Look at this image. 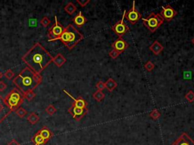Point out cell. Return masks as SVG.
<instances>
[{
  "mask_svg": "<svg viewBox=\"0 0 194 145\" xmlns=\"http://www.w3.org/2000/svg\"><path fill=\"white\" fill-rule=\"evenodd\" d=\"M90 2V0H82V1L81 0H77V2L81 7H85Z\"/></svg>",
  "mask_w": 194,
  "mask_h": 145,
  "instance_id": "33",
  "label": "cell"
},
{
  "mask_svg": "<svg viewBox=\"0 0 194 145\" xmlns=\"http://www.w3.org/2000/svg\"><path fill=\"white\" fill-rule=\"evenodd\" d=\"M4 102H3V98L2 96H0V114L2 113V111L4 110L5 107H4Z\"/></svg>",
  "mask_w": 194,
  "mask_h": 145,
  "instance_id": "34",
  "label": "cell"
},
{
  "mask_svg": "<svg viewBox=\"0 0 194 145\" xmlns=\"http://www.w3.org/2000/svg\"><path fill=\"white\" fill-rule=\"evenodd\" d=\"M83 38H84L83 35L80 33L73 24H68L65 28L62 36L57 39L62 41V43L69 50H71L82 39H83Z\"/></svg>",
  "mask_w": 194,
  "mask_h": 145,
  "instance_id": "3",
  "label": "cell"
},
{
  "mask_svg": "<svg viewBox=\"0 0 194 145\" xmlns=\"http://www.w3.org/2000/svg\"><path fill=\"white\" fill-rule=\"evenodd\" d=\"M185 98L189 102H193L194 101V92L193 91H189L185 95Z\"/></svg>",
  "mask_w": 194,
  "mask_h": 145,
  "instance_id": "30",
  "label": "cell"
},
{
  "mask_svg": "<svg viewBox=\"0 0 194 145\" xmlns=\"http://www.w3.org/2000/svg\"><path fill=\"white\" fill-rule=\"evenodd\" d=\"M93 98H94L96 101L100 102V101H102L103 99H104L105 94L102 91H99V90H97V91H96L93 94Z\"/></svg>",
  "mask_w": 194,
  "mask_h": 145,
  "instance_id": "22",
  "label": "cell"
},
{
  "mask_svg": "<svg viewBox=\"0 0 194 145\" xmlns=\"http://www.w3.org/2000/svg\"><path fill=\"white\" fill-rule=\"evenodd\" d=\"M191 42H192V43H193V45H194V37H193V39H191Z\"/></svg>",
  "mask_w": 194,
  "mask_h": 145,
  "instance_id": "38",
  "label": "cell"
},
{
  "mask_svg": "<svg viewBox=\"0 0 194 145\" xmlns=\"http://www.w3.org/2000/svg\"><path fill=\"white\" fill-rule=\"evenodd\" d=\"M50 20H49V18H47V17H43V18L40 20V24L42 25V26H44V27H47L49 25V24H50Z\"/></svg>",
  "mask_w": 194,
  "mask_h": 145,
  "instance_id": "29",
  "label": "cell"
},
{
  "mask_svg": "<svg viewBox=\"0 0 194 145\" xmlns=\"http://www.w3.org/2000/svg\"><path fill=\"white\" fill-rule=\"evenodd\" d=\"M68 113L72 116V117L76 121H80L85 115L87 114V108H81L76 107L71 105V106L68 108Z\"/></svg>",
  "mask_w": 194,
  "mask_h": 145,
  "instance_id": "9",
  "label": "cell"
},
{
  "mask_svg": "<svg viewBox=\"0 0 194 145\" xmlns=\"http://www.w3.org/2000/svg\"><path fill=\"white\" fill-rule=\"evenodd\" d=\"M27 119H28V121L30 122V123L32 124V125H34V124L37 123V122H39V116L36 114V113L33 112V113H30L28 115Z\"/></svg>",
  "mask_w": 194,
  "mask_h": 145,
  "instance_id": "20",
  "label": "cell"
},
{
  "mask_svg": "<svg viewBox=\"0 0 194 145\" xmlns=\"http://www.w3.org/2000/svg\"><path fill=\"white\" fill-rule=\"evenodd\" d=\"M111 47H112V49L114 50L117 51V52H119L121 54V53L124 52L128 48V44L122 38L119 37L117 38L114 43L111 44Z\"/></svg>",
  "mask_w": 194,
  "mask_h": 145,
  "instance_id": "11",
  "label": "cell"
},
{
  "mask_svg": "<svg viewBox=\"0 0 194 145\" xmlns=\"http://www.w3.org/2000/svg\"><path fill=\"white\" fill-rule=\"evenodd\" d=\"M124 18L128 21L131 24L134 25L139 21V20L142 18V15L140 12L136 9L135 8V2H133L132 8L129 10L128 12H125V17Z\"/></svg>",
  "mask_w": 194,
  "mask_h": 145,
  "instance_id": "8",
  "label": "cell"
},
{
  "mask_svg": "<svg viewBox=\"0 0 194 145\" xmlns=\"http://www.w3.org/2000/svg\"><path fill=\"white\" fill-rule=\"evenodd\" d=\"M105 85H106V88H107L108 91L109 92H111L117 87V84L112 78H109L105 82Z\"/></svg>",
  "mask_w": 194,
  "mask_h": 145,
  "instance_id": "18",
  "label": "cell"
},
{
  "mask_svg": "<svg viewBox=\"0 0 194 145\" xmlns=\"http://www.w3.org/2000/svg\"><path fill=\"white\" fill-rule=\"evenodd\" d=\"M96 87L97 88V89L99 91H103L104 88H106V85H105V82H103V81H99L97 83H96Z\"/></svg>",
  "mask_w": 194,
  "mask_h": 145,
  "instance_id": "31",
  "label": "cell"
},
{
  "mask_svg": "<svg viewBox=\"0 0 194 145\" xmlns=\"http://www.w3.org/2000/svg\"><path fill=\"white\" fill-rule=\"evenodd\" d=\"M6 84L3 81H0V91H3L6 88Z\"/></svg>",
  "mask_w": 194,
  "mask_h": 145,
  "instance_id": "35",
  "label": "cell"
},
{
  "mask_svg": "<svg viewBox=\"0 0 194 145\" xmlns=\"http://www.w3.org/2000/svg\"><path fill=\"white\" fill-rule=\"evenodd\" d=\"M64 9H65V11L68 15H72L77 11V7H76V5H75L73 2H68V3L65 6Z\"/></svg>",
  "mask_w": 194,
  "mask_h": 145,
  "instance_id": "19",
  "label": "cell"
},
{
  "mask_svg": "<svg viewBox=\"0 0 194 145\" xmlns=\"http://www.w3.org/2000/svg\"><path fill=\"white\" fill-rule=\"evenodd\" d=\"M25 100V94L18 88H12L3 98V102L8 109V115L20 107Z\"/></svg>",
  "mask_w": 194,
  "mask_h": 145,
  "instance_id": "4",
  "label": "cell"
},
{
  "mask_svg": "<svg viewBox=\"0 0 194 145\" xmlns=\"http://www.w3.org/2000/svg\"><path fill=\"white\" fill-rule=\"evenodd\" d=\"M32 141H33V142L34 143V145H43L44 144L46 143V141L41 137L39 132L35 135L34 137H33V139H32Z\"/></svg>",
  "mask_w": 194,
  "mask_h": 145,
  "instance_id": "21",
  "label": "cell"
},
{
  "mask_svg": "<svg viewBox=\"0 0 194 145\" xmlns=\"http://www.w3.org/2000/svg\"><path fill=\"white\" fill-rule=\"evenodd\" d=\"M144 67H145V69L147 71L150 72L153 70L154 67H155V65H154V64L151 60H149V61H147L146 63L144 64Z\"/></svg>",
  "mask_w": 194,
  "mask_h": 145,
  "instance_id": "28",
  "label": "cell"
},
{
  "mask_svg": "<svg viewBox=\"0 0 194 145\" xmlns=\"http://www.w3.org/2000/svg\"><path fill=\"white\" fill-rule=\"evenodd\" d=\"M161 8L162 9H161V12L160 14L162 16V18H164V20H165L168 22L171 21V20H173V18L178 15V12L170 5H164Z\"/></svg>",
  "mask_w": 194,
  "mask_h": 145,
  "instance_id": "10",
  "label": "cell"
},
{
  "mask_svg": "<svg viewBox=\"0 0 194 145\" xmlns=\"http://www.w3.org/2000/svg\"><path fill=\"white\" fill-rule=\"evenodd\" d=\"M53 57L39 43H36L22 57V60L36 74H40L52 62Z\"/></svg>",
  "mask_w": 194,
  "mask_h": 145,
  "instance_id": "1",
  "label": "cell"
},
{
  "mask_svg": "<svg viewBox=\"0 0 194 145\" xmlns=\"http://www.w3.org/2000/svg\"><path fill=\"white\" fill-rule=\"evenodd\" d=\"M63 91L65 93L66 95H68L69 97H70L71 98L72 100L74 101L73 104L72 105H74V106L76 107H81V108H87V101H85L83 98H74L73 96H72L71 95L70 93L68 92V91H66L65 89H63Z\"/></svg>",
  "mask_w": 194,
  "mask_h": 145,
  "instance_id": "13",
  "label": "cell"
},
{
  "mask_svg": "<svg viewBox=\"0 0 194 145\" xmlns=\"http://www.w3.org/2000/svg\"><path fill=\"white\" fill-rule=\"evenodd\" d=\"M73 22L74 23V24H76L77 26L81 27V26H83V25L85 24V23L87 22V19L83 16L81 12H79V13L74 18Z\"/></svg>",
  "mask_w": 194,
  "mask_h": 145,
  "instance_id": "14",
  "label": "cell"
},
{
  "mask_svg": "<svg viewBox=\"0 0 194 145\" xmlns=\"http://www.w3.org/2000/svg\"><path fill=\"white\" fill-rule=\"evenodd\" d=\"M125 12L126 11H124V14H123L122 18L119 21H117L115 24H114L111 26V29L114 31L117 36L121 38L129 30V27L127 26V24H126L124 21V17H125Z\"/></svg>",
  "mask_w": 194,
  "mask_h": 145,
  "instance_id": "7",
  "label": "cell"
},
{
  "mask_svg": "<svg viewBox=\"0 0 194 145\" xmlns=\"http://www.w3.org/2000/svg\"><path fill=\"white\" fill-rule=\"evenodd\" d=\"M4 76H5V77L7 79L11 80L14 78V77H15V73H14L12 70H8L5 72Z\"/></svg>",
  "mask_w": 194,
  "mask_h": 145,
  "instance_id": "26",
  "label": "cell"
},
{
  "mask_svg": "<svg viewBox=\"0 0 194 145\" xmlns=\"http://www.w3.org/2000/svg\"><path fill=\"white\" fill-rule=\"evenodd\" d=\"M35 96H36V94H35L33 91H30L25 93V98H26V99L29 101H32V100L35 98Z\"/></svg>",
  "mask_w": 194,
  "mask_h": 145,
  "instance_id": "24",
  "label": "cell"
},
{
  "mask_svg": "<svg viewBox=\"0 0 194 145\" xmlns=\"http://www.w3.org/2000/svg\"><path fill=\"white\" fill-rule=\"evenodd\" d=\"M15 113H16V114L18 115L20 118H23L27 115V113H28V111H27L25 108L19 107V108H18L16 110H15Z\"/></svg>",
  "mask_w": 194,
  "mask_h": 145,
  "instance_id": "23",
  "label": "cell"
},
{
  "mask_svg": "<svg viewBox=\"0 0 194 145\" xmlns=\"http://www.w3.org/2000/svg\"><path fill=\"white\" fill-rule=\"evenodd\" d=\"M52 62H53L54 64H56L58 67H62V65L66 62V58L64 57L62 54H58L57 55L53 57Z\"/></svg>",
  "mask_w": 194,
  "mask_h": 145,
  "instance_id": "17",
  "label": "cell"
},
{
  "mask_svg": "<svg viewBox=\"0 0 194 145\" xmlns=\"http://www.w3.org/2000/svg\"><path fill=\"white\" fill-rule=\"evenodd\" d=\"M109 54L110 57H111L112 59H115V58H117V57H118V55L120 54V53L117 52V51L112 49V50H111V52H110L109 53Z\"/></svg>",
  "mask_w": 194,
  "mask_h": 145,
  "instance_id": "32",
  "label": "cell"
},
{
  "mask_svg": "<svg viewBox=\"0 0 194 145\" xmlns=\"http://www.w3.org/2000/svg\"><path fill=\"white\" fill-rule=\"evenodd\" d=\"M160 116H161V113H160L159 111H158L157 109L153 110L149 113V116L153 119H158V118L160 117Z\"/></svg>",
  "mask_w": 194,
  "mask_h": 145,
  "instance_id": "25",
  "label": "cell"
},
{
  "mask_svg": "<svg viewBox=\"0 0 194 145\" xmlns=\"http://www.w3.org/2000/svg\"><path fill=\"white\" fill-rule=\"evenodd\" d=\"M171 145H194V141L187 134L184 132Z\"/></svg>",
  "mask_w": 194,
  "mask_h": 145,
  "instance_id": "12",
  "label": "cell"
},
{
  "mask_svg": "<svg viewBox=\"0 0 194 145\" xmlns=\"http://www.w3.org/2000/svg\"><path fill=\"white\" fill-rule=\"evenodd\" d=\"M64 29L65 28L59 23L57 19V16H55V24H54L53 26L50 28L49 31V33H48V36H49V42H52V41L56 40L59 37H60L62 36V34L63 33Z\"/></svg>",
  "mask_w": 194,
  "mask_h": 145,
  "instance_id": "6",
  "label": "cell"
},
{
  "mask_svg": "<svg viewBox=\"0 0 194 145\" xmlns=\"http://www.w3.org/2000/svg\"><path fill=\"white\" fill-rule=\"evenodd\" d=\"M143 22L144 25L146 26L147 29L151 32L154 33L164 22V18L160 13L155 14V12H152L146 18H141Z\"/></svg>",
  "mask_w": 194,
  "mask_h": 145,
  "instance_id": "5",
  "label": "cell"
},
{
  "mask_svg": "<svg viewBox=\"0 0 194 145\" xmlns=\"http://www.w3.org/2000/svg\"><path fill=\"white\" fill-rule=\"evenodd\" d=\"M39 133L41 135V137L44 139L46 142L52 137V133L51 132V131L46 127H43L42 129H41L39 131Z\"/></svg>",
  "mask_w": 194,
  "mask_h": 145,
  "instance_id": "16",
  "label": "cell"
},
{
  "mask_svg": "<svg viewBox=\"0 0 194 145\" xmlns=\"http://www.w3.org/2000/svg\"><path fill=\"white\" fill-rule=\"evenodd\" d=\"M2 76H3V74H2V73L1 71H0V79L2 78Z\"/></svg>",
  "mask_w": 194,
  "mask_h": 145,
  "instance_id": "37",
  "label": "cell"
},
{
  "mask_svg": "<svg viewBox=\"0 0 194 145\" xmlns=\"http://www.w3.org/2000/svg\"><path fill=\"white\" fill-rule=\"evenodd\" d=\"M56 108L53 106V105H49L46 108V112L48 114L50 115V116H52V115L56 112Z\"/></svg>",
  "mask_w": 194,
  "mask_h": 145,
  "instance_id": "27",
  "label": "cell"
},
{
  "mask_svg": "<svg viewBox=\"0 0 194 145\" xmlns=\"http://www.w3.org/2000/svg\"><path fill=\"white\" fill-rule=\"evenodd\" d=\"M149 50L151 51V52H153L154 54H155V55H158V54L163 51L164 47L160 44V43H158V41L155 40V42H154V43L149 46Z\"/></svg>",
  "mask_w": 194,
  "mask_h": 145,
  "instance_id": "15",
  "label": "cell"
},
{
  "mask_svg": "<svg viewBox=\"0 0 194 145\" xmlns=\"http://www.w3.org/2000/svg\"><path fill=\"white\" fill-rule=\"evenodd\" d=\"M7 145H21V144H20L18 143L15 139H13V140L11 141H10Z\"/></svg>",
  "mask_w": 194,
  "mask_h": 145,
  "instance_id": "36",
  "label": "cell"
},
{
  "mask_svg": "<svg viewBox=\"0 0 194 145\" xmlns=\"http://www.w3.org/2000/svg\"><path fill=\"white\" fill-rule=\"evenodd\" d=\"M42 80L40 74H36L30 68L26 67L13 79V83L16 85V88L25 94L35 89L41 83Z\"/></svg>",
  "mask_w": 194,
  "mask_h": 145,
  "instance_id": "2",
  "label": "cell"
}]
</instances>
